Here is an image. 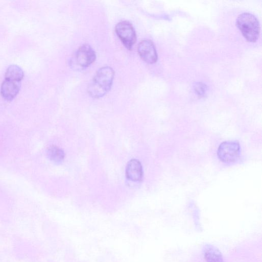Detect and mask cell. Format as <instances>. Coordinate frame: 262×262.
I'll return each mask as SVG.
<instances>
[{
  "label": "cell",
  "mask_w": 262,
  "mask_h": 262,
  "mask_svg": "<svg viewBox=\"0 0 262 262\" xmlns=\"http://www.w3.org/2000/svg\"><path fill=\"white\" fill-rule=\"evenodd\" d=\"M114 77V70L106 66L100 69L92 80L88 92L94 98H100L105 96L110 89Z\"/></svg>",
  "instance_id": "1"
},
{
  "label": "cell",
  "mask_w": 262,
  "mask_h": 262,
  "mask_svg": "<svg viewBox=\"0 0 262 262\" xmlns=\"http://www.w3.org/2000/svg\"><path fill=\"white\" fill-rule=\"evenodd\" d=\"M240 154V146L237 141H227L222 143L218 150L219 159L225 163L235 162Z\"/></svg>",
  "instance_id": "3"
},
{
  "label": "cell",
  "mask_w": 262,
  "mask_h": 262,
  "mask_svg": "<svg viewBox=\"0 0 262 262\" xmlns=\"http://www.w3.org/2000/svg\"><path fill=\"white\" fill-rule=\"evenodd\" d=\"M117 35L129 50H131L136 42V36L132 25L128 21H122L116 26Z\"/></svg>",
  "instance_id": "4"
},
{
  "label": "cell",
  "mask_w": 262,
  "mask_h": 262,
  "mask_svg": "<svg viewBox=\"0 0 262 262\" xmlns=\"http://www.w3.org/2000/svg\"><path fill=\"white\" fill-rule=\"evenodd\" d=\"M24 78V72L19 66L13 65H11L7 70L5 75L6 80L20 82Z\"/></svg>",
  "instance_id": "10"
},
{
  "label": "cell",
  "mask_w": 262,
  "mask_h": 262,
  "mask_svg": "<svg viewBox=\"0 0 262 262\" xmlns=\"http://www.w3.org/2000/svg\"><path fill=\"white\" fill-rule=\"evenodd\" d=\"M143 170L140 162L135 159L131 160L128 163L126 175L127 179L134 182L141 181L143 178Z\"/></svg>",
  "instance_id": "7"
},
{
  "label": "cell",
  "mask_w": 262,
  "mask_h": 262,
  "mask_svg": "<svg viewBox=\"0 0 262 262\" xmlns=\"http://www.w3.org/2000/svg\"><path fill=\"white\" fill-rule=\"evenodd\" d=\"M75 61L79 67L85 68L92 64L96 59V55L89 45L81 46L76 53Z\"/></svg>",
  "instance_id": "5"
},
{
  "label": "cell",
  "mask_w": 262,
  "mask_h": 262,
  "mask_svg": "<svg viewBox=\"0 0 262 262\" xmlns=\"http://www.w3.org/2000/svg\"><path fill=\"white\" fill-rule=\"evenodd\" d=\"M47 155L50 160L56 164H60L64 160L65 154L61 148L53 146L47 151Z\"/></svg>",
  "instance_id": "11"
},
{
  "label": "cell",
  "mask_w": 262,
  "mask_h": 262,
  "mask_svg": "<svg viewBox=\"0 0 262 262\" xmlns=\"http://www.w3.org/2000/svg\"><path fill=\"white\" fill-rule=\"evenodd\" d=\"M236 26L243 36L249 42H255L260 33L259 23L257 18L252 14L244 13L239 16Z\"/></svg>",
  "instance_id": "2"
},
{
  "label": "cell",
  "mask_w": 262,
  "mask_h": 262,
  "mask_svg": "<svg viewBox=\"0 0 262 262\" xmlns=\"http://www.w3.org/2000/svg\"><path fill=\"white\" fill-rule=\"evenodd\" d=\"M202 253L206 262H224L220 250L212 245H205L203 247Z\"/></svg>",
  "instance_id": "9"
},
{
  "label": "cell",
  "mask_w": 262,
  "mask_h": 262,
  "mask_svg": "<svg viewBox=\"0 0 262 262\" xmlns=\"http://www.w3.org/2000/svg\"><path fill=\"white\" fill-rule=\"evenodd\" d=\"M21 82L5 80L2 85L1 93L8 101L13 100L18 94Z\"/></svg>",
  "instance_id": "8"
},
{
  "label": "cell",
  "mask_w": 262,
  "mask_h": 262,
  "mask_svg": "<svg viewBox=\"0 0 262 262\" xmlns=\"http://www.w3.org/2000/svg\"><path fill=\"white\" fill-rule=\"evenodd\" d=\"M138 53L141 59L149 64L156 62L158 58L153 43L148 40L142 41L138 46Z\"/></svg>",
  "instance_id": "6"
}]
</instances>
